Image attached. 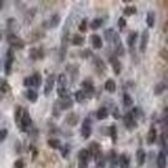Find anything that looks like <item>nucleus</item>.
I'll return each mask as SVG.
<instances>
[{
	"label": "nucleus",
	"mask_w": 168,
	"mask_h": 168,
	"mask_svg": "<svg viewBox=\"0 0 168 168\" xmlns=\"http://www.w3.org/2000/svg\"><path fill=\"white\" fill-rule=\"evenodd\" d=\"M32 124V120H31V116L28 114L26 110L22 111V116H21V120H19V125H21V129L23 132H26V129H27L30 125Z\"/></svg>",
	"instance_id": "obj_1"
},
{
	"label": "nucleus",
	"mask_w": 168,
	"mask_h": 168,
	"mask_svg": "<svg viewBox=\"0 0 168 168\" xmlns=\"http://www.w3.org/2000/svg\"><path fill=\"white\" fill-rule=\"evenodd\" d=\"M14 62V54H13V51L9 49L8 53H6V61L4 63V73L5 75H9L12 73V65Z\"/></svg>",
	"instance_id": "obj_2"
},
{
	"label": "nucleus",
	"mask_w": 168,
	"mask_h": 168,
	"mask_svg": "<svg viewBox=\"0 0 168 168\" xmlns=\"http://www.w3.org/2000/svg\"><path fill=\"white\" fill-rule=\"evenodd\" d=\"M8 43L12 48H16V49H22V48H25V41L22 40V39L17 38L16 35H9Z\"/></svg>",
	"instance_id": "obj_3"
},
{
	"label": "nucleus",
	"mask_w": 168,
	"mask_h": 168,
	"mask_svg": "<svg viewBox=\"0 0 168 168\" xmlns=\"http://www.w3.org/2000/svg\"><path fill=\"white\" fill-rule=\"evenodd\" d=\"M82 87H83L82 90L84 92V95H85V98H87V97H92L93 96V92H95V85H93L92 80H89V79L84 80V82L82 83Z\"/></svg>",
	"instance_id": "obj_4"
},
{
	"label": "nucleus",
	"mask_w": 168,
	"mask_h": 168,
	"mask_svg": "<svg viewBox=\"0 0 168 168\" xmlns=\"http://www.w3.org/2000/svg\"><path fill=\"white\" fill-rule=\"evenodd\" d=\"M80 133H82L83 138H89V136L92 135V127H90V119L89 118H85L83 120V125H82V131H80Z\"/></svg>",
	"instance_id": "obj_5"
},
{
	"label": "nucleus",
	"mask_w": 168,
	"mask_h": 168,
	"mask_svg": "<svg viewBox=\"0 0 168 168\" xmlns=\"http://www.w3.org/2000/svg\"><path fill=\"white\" fill-rule=\"evenodd\" d=\"M124 124L129 131L137 128V122H136V119L133 118V115H132L131 112H127V114L124 115Z\"/></svg>",
	"instance_id": "obj_6"
},
{
	"label": "nucleus",
	"mask_w": 168,
	"mask_h": 168,
	"mask_svg": "<svg viewBox=\"0 0 168 168\" xmlns=\"http://www.w3.org/2000/svg\"><path fill=\"white\" fill-rule=\"evenodd\" d=\"M147 43H149V31L145 30L142 32L141 38H140V52L144 53L146 51V47H147Z\"/></svg>",
	"instance_id": "obj_7"
},
{
	"label": "nucleus",
	"mask_w": 168,
	"mask_h": 168,
	"mask_svg": "<svg viewBox=\"0 0 168 168\" xmlns=\"http://www.w3.org/2000/svg\"><path fill=\"white\" fill-rule=\"evenodd\" d=\"M54 80H56V76H54L53 74H51V75L48 76V79H47V83H45V89H44V95L45 96H48L52 92L53 85H54Z\"/></svg>",
	"instance_id": "obj_8"
},
{
	"label": "nucleus",
	"mask_w": 168,
	"mask_h": 168,
	"mask_svg": "<svg viewBox=\"0 0 168 168\" xmlns=\"http://www.w3.org/2000/svg\"><path fill=\"white\" fill-rule=\"evenodd\" d=\"M109 62H111L115 75H120V73H122V63H120V61L116 60V57H110Z\"/></svg>",
	"instance_id": "obj_9"
},
{
	"label": "nucleus",
	"mask_w": 168,
	"mask_h": 168,
	"mask_svg": "<svg viewBox=\"0 0 168 168\" xmlns=\"http://www.w3.org/2000/svg\"><path fill=\"white\" fill-rule=\"evenodd\" d=\"M157 166L158 168H166L167 167V155L166 151H160L157 157Z\"/></svg>",
	"instance_id": "obj_10"
},
{
	"label": "nucleus",
	"mask_w": 168,
	"mask_h": 168,
	"mask_svg": "<svg viewBox=\"0 0 168 168\" xmlns=\"http://www.w3.org/2000/svg\"><path fill=\"white\" fill-rule=\"evenodd\" d=\"M136 159H137V164L140 167L145 164V162H146V153H145L144 149H138L136 151Z\"/></svg>",
	"instance_id": "obj_11"
},
{
	"label": "nucleus",
	"mask_w": 168,
	"mask_h": 168,
	"mask_svg": "<svg viewBox=\"0 0 168 168\" xmlns=\"http://www.w3.org/2000/svg\"><path fill=\"white\" fill-rule=\"evenodd\" d=\"M74 106V101L70 98H63V100H61L60 101V109L61 110H69V109H71Z\"/></svg>",
	"instance_id": "obj_12"
},
{
	"label": "nucleus",
	"mask_w": 168,
	"mask_h": 168,
	"mask_svg": "<svg viewBox=\"0 0 168 168\" xmlns=\"http://www.w3.org/2000/svg\"><path fill=\"white\" fill-rule=\"evenodd\" d=\"M66 122L69 125H73L74 127V125H76L78 122H79V115L75 114V112H70V114L66 116Z\"/></svg>",
	"instance_id": "obj_13"
},
{
	"label": "nucleus",
	"mask_w": 168,
	"mask_h": 168,
	"mask_svg": "<svg viewBox=\"0 0 168 168\" xmlns=\"http://www.w3.org/2000/svg\"><path fill=\"white\" fill-rule=\"evenodd\" d=\"M155 140H157V129H155L154 127H151L147 136H146V141H147L149 145H151V144H154L155 142Z\"/></svg>",
	"instance_id": "obj_14"
},
{
	"label": "nucleus",
	"mask_w": 168,
	"mask_h": 168,
	"mask_svg": "<svg viewBox=\"0 0 168 168\" xmlns=\"http://www.w3.org/2000/svg\"><path fill=\"white\" fill-rule=\"evenodd\" d=\"M118 166L120 168H128L129 166V159L125 154H120V157L118 158Z\"/></svg>",
	"instance_id": "obj_15"
},
{
	"label": "nucleus",
	"mask_w": 168,
	"mask_h": 168,
	"mask_svg": "<svg viewBox=\"0 0 168 168\" xmlns=\"http://www.w3.org/2000/svg\"><path fill=\"white\" fill-rule=\"evenodd\" d=\"M92 45L95 49H101L102 48V39L100 35H92Z\"/></svg>",
	"instance_id": "obj_16"
},
{
	"label": "nucleus",
	"mask_w": 168,
	"mask_h": 168,
	"mask_svg": "<svg viewBox=\"0 0 168 168\" xmlns=\"http://www.w3.org/2000/svg\"><path fill=\"white\" fill-rule=\"evenodd\" d=\"M137 36H138V32H137V31H132L131 34L128 35V38H127V44H128L129 48H133L136 40H137Z\"/></svg>",
	"instance_id": "obj_17"
},
{
	"label": "nucleus",
	"mask_w": 168,
	"mask_h": 168,
	"mask_svg": "<svg viewBox=\"0 0 168 168\" xmlns=\"http://www.w3.org/2000/svg\"><path fill=\"white\" fill-rule=\"evenodd\" d=\"M105 89H106V92H109V93H114L115 90H116V84H115L114 80H112V79H107V80H106Z\"/></svg>",
	"instance_id": "obj_18"
},
{
	"label": "nucleus",
	"mask_w": 168,
	"mask_h": 168,
	"mask_svg": "<svg viewBox=\"0 0 168 168\" xmlns=\"http://www.w3.org/2000/svg\"><path fill=\"white\" fill-rule=\"evenodd\" d=\"M32 79V87L34 88H39L41 85V74L40 73H35L34 75L31 76Z\"/></svg>",
	"instance_id": "obj_19"
},
{
	"label": "nucleus",
	"mask_w": 168,
	"mask_h": 168,
	"mask_svg": "<svg viewBox=\"0 0 168 168\" xmlns=\"http://www.w3.org/2000/svg\"><path fill=\"white\" fill-rule=\"evenodd\" d=\"M96 116H97V119H98V120H103V119H106L109 116V110L106 109V107H100L98 110H97Z\"/></svg>",
	"instance_id": "obj_20"
},
{
	"label": "nucleus",
	"mask_w": 168,
	"mask_h": 168,
	"mask_svg": "<svg viewBox=\"0 0 168 168\" xmlns=\"http://www.w3.org/2000/svg\"><path fill=\"white\" fill-rule=\"evenodd\" d=\"M57 95L63 100V98H69L70 92H69V89L65 88V87H58V88H57Z\"/></svg>",
	"instance_id": "obj_21"
},
{
	"label": "nucleus",
	"mask_w": 168,
	"mask_h": 168,
	"mask_svg": "<svg viewBox=\"0 0 168 168\" xmlns=\"http://www.w3.org/2000/svg\"><path fill=\"white\" fill-rule=\"evenodd\" d=\"M166 88H167V85H166V83L164 82H160V83H158L157 85H155V88H154V93L157 96H160L162 93L166 90Z\"/></svg>",
	"instance_id": "obj_22"
},
{
	"label": "nucleus",
	"mask_w": 168,
	"mask_h": 168,
	"mask_svg": "<svg viewBox=\"0 0 168 168\" xmlns=\"http://www.w3.org/2000/svg\"><path fill=\"white\" fill-rule=\"evenodd\" d=\"M78 159L79 162H88L89 159V153L87 149H82V150L79 151V154H78Z\"/></svg>",
	"instance_id": "obj_23"
},
{
	"label": "nucleus",
	"mask_w": 168,
	"mask_h": 168,
	"mask_svg": "<svg viewBox=\"0 0 168 168\" xmlns=\"http://www.w3.org/2000/svg\"><path fill=\"white\" fill-rule=\"evenodd\" d=\"M103 23V19L102 18H95L92 22L89 23V27L92 28V30H97V28H100Z\"/></svg>",
	"instance_id": "obj_24"
},
{
	"label": "nucleus",
	"mask_w": 168,
	"mask_h": 168,
	"mask_svg": "<svg viewBox=\"0 0 168 168\" xmlns=\"http://www.w3.org/2000/svg\"><path fill=\"white\" fill-rule=\"evenodd\" d=\"M154 13L153 12H149L147 14H146V25H147V27H154V23H155V17H154Z\"/></svg>",
	"instance_id": "obj_25"
},
{
	"label": "nucleus",
	"mask_w": 168,
	"mask_h": 168,
	"mask_svg": "<svg viewBox=\"0 0 168 168\" xmlns=\"http://www.w3.org/2000/svg\"><path fill=\"white\" fill-rule=\"evenodd\" d=\"M26 96H27V98L30 100L31 102H36L38 101V93L35 92L34 89H27L26 90Z\"/></svg>",
	"instance_id": "obj_26"
},
{
	"label": "nucleus",
	"mask_w": 168,
	"mask_h": 168,
	"mask_svg": "<svg viewBox=\"0 0 168 168\" xmlns=\"http://www.w3.org/2000/svg\"><path fill=\"white\" fill-rule=\"evenodd\" d=\"M73 44L74 45H79V47H82V45L84 44V38L82 36V35H79V34H75L74 35V38H73Z\"/></svg>",
	"instance_id": "obj_27"
},
{
	"label": "nucleus",
	"mask_w": 168,
	"mask_h": 168,
	"mask_svg": "<svg viewBox=\"0 0 168 168\" xmlns=\"http://www.w3.org/2000/svg\"><path fill=\"white\" fill-rule=\"evenodd\" d=\"M123 103H124V106H127V107L133 105V98L131 97V95L124 93V96H123Z\"/></svg>",
	"instance_id": "obj_28"
},
{
	"label": "nucleus",
	"mask_w": 168,
	"mask_h": 168,
	"mask_svg": "<svg viewBox=\"0 0 168 168\" xmlns=\"http://www.w3.org/2000/svg\"><path fill=\"white\" fill-rule=\"evenodd\" d=\"M57 83H58V87H65L66 88V84H67V78L65 74H60L57 78Z\"/></svg>",
	"instance_id": "obj_29"
},
{
	"label": "nucleus",
	"mask_w": 168,
	"mask_h": 168,
	"mask_svg": "<svg viewBox=\"0 0 168 168\" xmlns=\"http://www.w3.org/2000/svg\"><path fill=\"white\" fill-rule=\"evenodd\" d=\"M131 114L133 115V118H135V119H140V118L142 119V118H144V112L141 111V109H140V107H133V110L131 111Z\"/></svg>",
	"instance_id": "obj_30"
},
{
	"label": "nucleus",
	"mask_w": 168,
	"mask_h": 168,
	"mask_svg": "<svg viewBox=\"0 0 168 168\" xmlns=\"http://www.w3.org/2000/svg\"><path fill=\"white\" fill-rule=\"evenodd\" d=\"M22 111H23V109H22V106H16V114H14V119H16V123H19L21 120V116H22Z\"/></svg>",
	"instance_id": "obj_31"
},
{
	"label": "nucleus",
	"mask_w": 168,
	"mask_h": 168,
	"mask_svg": "<svg viewBox=\"0 0 168 168\" xmlns=\"http://www.w3.org/2000/svg\"><path fill=\"white\" fill-rule=\"evenodd\" d=\"M60 22H61L60 16H58V14H53V17H52V19H51V27L52 28L57 27V26L60 25Z\"/></svg>",
	"instance_id": "obj_32"
},
{
	"label": "nucleus",
	"mask_w": 168,
	"mask_h": 168,
	"mask_svg": "<svg viewBox=\"0 0 168 168\" xmlns=\"http://www.w3.org/2000/svg\"><path fill=\"white\" fill-rule=\"evenodd\" d=\"M48 145L52 149H60L61 147V142L57 140V138H52V140H48Z\"/></svg>",
	"instance_id": "obj_33"
},
{
	"label": "nucleus",
	"mask_w": 168,
	"mask_h": 168,
	"mask_svg": "<svg viewBox=\"0 0 168 168\" xmlns=\"http://www.w3.org/2000/svg\"><path fill=\"white\" fill-rule=\"evenodd\" d=\"M136 12H137V9H136V6L133 5H129V6H125L124 8V16H132V14H136Z\"/></svg>",
	"instance_id": "obj_34"
},
{
	"label": "nucleus",
	"mask_w": 168,
	"mask_h": 168,
	"mask_svg": "<svg viewBox=\"0 0 168 168\" xmlns=\"http://www.w3.org/2000/svg\"><path fill=\"white\" fill-rule=\"evenodd\" d=\"M75 100H76V102H84V100H85V95H84V92L82 89L80 90H78V92L75 93Z\"/></svg>",
	"instance_id": "obj_35"
},
{
	"label": "nucleus",
	"mask_w": 168,
	"mask_h": 168,
	"mask_svg": "<svg viewBox=\"0 0 168 168\" xmlns=\"http://www.w3.org/2000/svg\"><path fill=\"white\" fill-rule=\"evenodd\" d=\"M109 135L111 136V140H112V142H116V125L112 124L111 127L109 128Z\"/></svg>",
	"instance_id": "obj_36"
},
{
	"label": "nucleus",
	"mask_w": 168,
	"mask_h": 168,
	"mask_svg": "<svg viewBox=\"0 0 168 168\" xmlns=\"http://www.w3.org/2000/svg\"><path fill=\"white\" fill-rule=\"evenodd\" d=\"M9 89H11V87L6 83V80H1V83H0V90L3 93H5V92H9Z\"/></svg>",
	"instance_id": "obj_37"
},
{
	"label": "nucleus",
	"mask_w": 168,
	"mask_h": 168,
	"mask_svg": "<svg viewBox=\"0 0 168 168\" xmlns=\"http://www.w3.org/2000/svg\"><path fill=\"white\" fill-rule=\"evenodd\" d=\"M114 34H115V31L112 30V28H110V30H106V31H105L106 40H107L109 43H111V40H112V36H114Z\"/></svg>",
	"instance_id": "obj_38"
},
{
	"label": "nucleus",
	"mask_w": 168,
	"mask_h": 168,
	"mask_svg": "<svg viewBox=\"0 0 168 168\" xmlns=\"http://www.w3.org/2000/svg\"><path fill=\"white\" fill-rule=\"evenodd\" d=\"M115 53H116V56H123L124 54V49H123V44H118V45H115Z\"/></svg>",
	"instance_id": "obj_39"
},
{
	"label": "nucleus",
	"mask_w": 168,
	"mask_h": 168,
	"mask_svg": "<svg viewBox=\"0 0 168 168\" xmlns=\"http://www.w3.org/2000/svg\"><path fill=\"white\" fill-rule=\"evenodd\" d=\"M23 85L26 87V88H31V87H32V79H31V76L25 78V79H23Z\"/></svg>",
	"instance_id": "obj_40"
},
{
	"label": "nucleus",
	"mask_w": 168,
	"mask_h": 168,
	"mask_svg": "<svg viewBox=\"0 0 168 168\" xmlns=\"http://www.w3.org/2000/svg\"><path fill=\"white\" fill-rule=\"evenodd\" d=\"M118 26L120 27V30H123V28L127 26V22H125V18L124 17H120L118 19Z\"/></svg>",
	"instance_id": "obj_41"
},
{
	"label": "nucleus",
	"mask_w": 168,
	"mask_h": 168,
	"mask_svg": "<svg viewBox=\"0 0 168 168\" xmlns=\"http://www.w3.org/2000/svg\"><path fill=\"white\" fill-rule=\"evenodd\" d=\"M79 31L80 32H85L87 31V19H83L79 25Z\"/></svg>",
	"instance_id": "obj_42"
},
{
	"label": "nucleus",
	"mask_w": 168,
	"mask_h": 168,
	"mask_svg": "<svg viewBox=\"0 0 168 168\" xmlns=\"http://www.w3.org/2000/svg\"><path fill=\"white\" fill-rule=\"evenodd\" d=\"M8 136V131L6 129H0V141H3Z\"/></svg>",
	"instance_id": "obj_43"
},
{
	"label": "nucleus",
	"mask_w": 168,
	"mask_h": 168,
	"mask_svg": "<svg viewBox=\"0 0 168 168\" xmlns=\"http://www.w3.org/2000/svg\"><path fill=\"white\" fill-rule=\"evenodd\" d=\"M70 153V147H69V145H66L63 149H62V157L63 158H66L67 157V154Z\"/></svg>",
	"instance_id": "obj_44"
},
{
	"label": "nucleus",
	"mask_w": 168,
	"mask_h": 168,
	"mask_svg": "<svg viewBox=\"0 0 168 168\" xmlns=\"http://www.w3.org/2000/svg\"><path fill=\"white\" fill-rule=\"evenodd\" d=\"M14 168H23V160H22V159L16 160V163H14Z\"/></svg>",
	"instance_id": "obj_45"
},
{
	"label": "nucleus",
	"mask_w": 168,
	"mask_h": 168,
	"mask_svg": "<svg viewBox=\"0 0 168 168\" xmlns=\"http://www.w3.org/2000/svg\"><path fill=\"white\" fill-rule=\"evenodd\" d=\"M78 168H88V162H79Z\"/></svg>",
	"instance_id": "obj_46"
},
{
	"label": "nucleus",
	"mask_w": 168,
	"mask_h": 168,
	"mask_svg": "<svg viewBox=\"0 0 168 168\" xmlns=\"http://www.w3.org/2000/svg\"><path fill=\"white\" fill-rule=\"evenodd\" d=\"M160 56L163 57V60H167L168 56H167V48H163V51L160 52Z\"/></svg>",
	"instance_id": "obj_47"
},
{
	"label": "nucleus",
	"mask_w": 168,
	"mask_h": 168,
	"mask_svg": "<svg viewBox=\"0 0 168 168\" xmlns=\"http://www.w3.org/2000/svg\"><path fill=\"white\" fill-rule=\"evenodd\" d=\"M112 115H114L116 119L120 118V115H119V109H118V107H115V109H114V111H112Z\"/></svg>",
	"instance_id": "obj_48"
},
{
	"label": "nucleus",
	"mask_w": 168,
	"mask_h": 168,
	"mask_svg": "<svg viewBox=\"0 0 168 168\" xmlns=\"http://www.w3.org/2000/svg\"><path fill=\"white\" fill-rule=\"evenodd\" d=\"M32 151H34V154H32V159H35V157H36V153H38V151H36V149H34Z\"/></svg>",
	"instance_id": "obj_49"
},
{
	"label": "nucleus",
	"mask_w": 168,
	"mask_h": 168,
	"mask_svg": "<svg viewBox=\"0 0 168 168\" xmlns=\"http://www.w3.org/2000/svg\"><path fill=\"white\" fill-rule=\"evenodd\" d=\"M3 9V1H0V11Z\"/></svg>",
	"instance_id": "obj_50"
},
{
	"label": "nucleus",
	"mask_w": 168,
	"mask_h": 168,
	"mask_svg": "<svg viewBox=\"0 0 168 168\" xmlns=\"http://www.w3.org/2000/svg\"><path fill=\"white\" fill-rule=\"evenodd\" d=\"M0 39H1V31H0Z\"/></svg>",
	"instance_id": "obj_51"
}]
</instances>
